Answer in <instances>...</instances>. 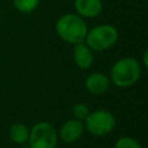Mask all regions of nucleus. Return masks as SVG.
<instances>
[{
    "label": "nucleus",
    "instance_id": "f257e3e1",
    "mask_svg": "<svg viewBox=\"0 0 148 148\" xmlns=\"http://www.w3.org/2000/svg\"><path fill=\"white\" fill-rule=\"evenodd\" d=\"M141 64L133 57H124L117 60L110 68L109 77L118 88H128L136 83L141 76Z\"/></svg>",
    "mask_w": 148,
    "mask_h": 148
},
{
    "label": "nucleus",
    "instance_id": "f03ea898",
    "mask_svg": "<svg viewBox=\"0 0 148 148\" xmlns=\"http://www.w3.org/2000/svg\"><path fill=\"white\" fill-rule=\"evenodd\" d=\"M57 35L66 43L75 45L83 43L88 32V27L83 17L77 14H64L56 22Z\"/></svg>",
    "mask_w": 148,
    "mask_h": 148
},
{
    "label": "nucleus",
    "instance_id": "7ed1b4c3",
    "mask_svg": "<svg viewBox=\"0 0 148 148\" xmlns=\"http://www.w3.org/2000/svg\"><path fill=\"white\" fill-rule=\"evenodd\" d=\"M119 38V32L116 27L111 24H99L88 29L84 43L97 52L105 51L112 47Z\"/></svg>",
    "mask_w": 148,
    "mask_h": 148
},
{
    "label": "nucleus",
    "instance_id": "20e7f679",
    "mask_svg": "<svg viewBox=\"0 0 148 148\" xmlns=\"http://www.w3.org/2000/svg\"><path fill=\"white\" fill-rule=\"evenodd\" d=\"M58 141V131L49 121H38L30 128L28 139L30 148H57Z\"/></svg>",
    "mask_w": 148,
    "mask_h": 148
},
{
    "label": "nucleus",
    "instance_id": "39448f33",
    "mask_svg": "<svg viewBox=\"0 0 148 148\" xmlns=\"http://www.w3.org/2000/svg\"><path fill=\"white\" fill-rule=\"evenodd\" d=\"M86 131L94 136H104L116 127V118L109 110H96L88 114L83 121Z\"/></svg>",
    "mask_w": 148,
    "mask_h": 148
},
{
    "label": "nucleus",
    "instance_id": "423d86ee",
    "mask_svg": "<svg viewBox=\"0 0 148 148\" xmlns=\"http://www.w3.org/2000/svg\"><path fill=\"white\" fill-rule=\"evenodd\" d=\"M84 131H86V128H84L83 121L75 119V118H72V119L66 120L60 126L58 135L64 142L72 143V142L77 141L83 135Z\"/></svg>",
    "mask_w": 148,
    "mask_h": 148
},
{
    "label": "nucleus",
    "instance_id": "0eeeda50",
    "mask_svg": "<svg viewBox=\"0 0 148 148\" xmlns=\"http://www.w3.org/2000/svg\"><path fill=\"white\" fill-rule=\"evenodd\" d=\"M110 84H111L110 77L106 74L99 72L89 74L84 80L86 89L94 95H102L106 92L110 88Z\"/></svg>",
    "mask_w": 148,
    "mask_h": 148
},
{
    "label": "nucleus",
    "instance_id": "6e6552de",
    "mask_svg": "<svg viewBox=\"0 0 148 148\" xmlns=\"http://www.w3.org/2000/svg\"><path fill=\"white\" fill-rule=\"evenodd\" d=\"M73 61L81 69H88L94 64V51L83 42L74 45L73 49Z\"/></svg>",
    "mask_w": 148,
    "mask_h": 148
},
{
    "label": "nucleus",
    "instance_id": "1a4fd4ad",
    "mask_svg": "<svg viewBox=\"0 0 148 148\" xmlns=\"http://www.w3.org/2000/svg\"><path fill=\"white\" fill-rule=\"evenodd\" d=\"M76 14L83 18L97 17L103 10L102 0H74Z\"/></svg>",
    "mask_w": 148,
    "mask_h": 148
},
{
    "label": "nucleus",
    "instance_id": "9d476101",
    "mask_svg": "<svg viewBox=\"0 0 148 148\" xmlns=\"http://www.w3.org/2000/svg\"><path fill=\"white\" fill-rule=\"evenodd\" d=\"M30 130L22 123H14L8 128V136L12 142L16 145H25L28 143Z\"/></svg>",
    "mask_w": 148,
    "mask_h": 148
},
{
    "label": "nucleus",
    "instance_id": "9b49d317",
    "mask_svg": "<svg viewBox=\"0 0 148 148\" xmlns=\"http://www.w3.org/2000/svg\"><path fill=\"white\" fill-rule=\"evenodd\" d=\"M40 0H12L14 8L22 14L32 13L39 5Z\"/></svg>",
    "mask_w": 148,
    "mask_h": 148
},
{
    "label": "nucleus",
    "instance_id": "f8f14e48",
    "mask_svg": "<svg viewBox=\"0 0 148 148\" xmlns=\"http://www.w3.org/2000/svg\"><path fill=\"white\" fill-rule=\"evenodd\" d=\"M72 113H73V116H74L75 119H79L81 121H84V119L90 113V110H89V106L87 104H84L82 102H79V103H75L72 106Z\"/></svg>",
    "mask_w": 148,
    "mask_h": 148
},
{
    "label": "nucleus",
    "instance_id": "ddd939ff",
    "mask_svg": "<svg viewBox=\"0 0 148 148\" xmlns=\"http://www.w3.org/2000/svg\"><path fill=\"white\" fill-rule=\"evenodd\" d=\"M114 148H142V146L134 138H131V136H121V138H119L116 141Z\"/></svg>",
    "mask_w": 148,
    "mask_h": 148
},
{
    "label": "nucleus",
    "instance_id": "4468645a",
    "mask_svg": "<svg viewBox=\"0 0 148 148\" xmlns=\"http://www.w3.org/2000/svg\"><path fill=\"white\" fill-rule=\"evenodd\" d=\"M142 62H143V65L148 68V47L143 51V53H142Z\"/></svg>",
    "mask_w": 148,
    "mask_h": 148
}]
</instances>
